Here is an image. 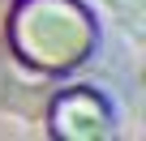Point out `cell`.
<instances>
[{"label":"cell","mask_w":146,"mask_h":141,"mask_svg":"<svg viewBox=\"0 0 146 141\" xmlns=\"http://www.w3.org/2000/svg\"><path fill=\"white\" fill-rule=\"evenodd\" d=\"M99 26L82 0H17L9 13V47L39 73H73L95 56Z\"/></svg>","instance_id":"obj_1"},{"label":"cell","mask_w":146,"mask_h":141,"mask_svg":"<svg viewBox=\"0 0 146 141\" xmlns=\"http://www.w3.org/2000/svg\"><path fill=\"white\" fill-rule=\"evenodd\" d=\"M47 132L56 141H108L116 132V111L95 86H69L47 103Z\"/></svg>","instance_id":"obj_2"}]
</instances>
